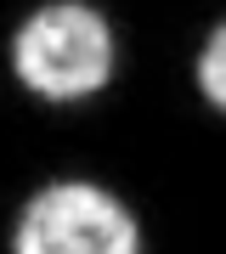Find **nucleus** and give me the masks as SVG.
<instances>
[{"label":"nucleus","mask_w":226,"mask_h":254,"mask_svg":"<svg viewBox=\"0 0 226 254\" xmlns=\"http://www.w3.org/2000/svg\"><path fill=\"white\" fill-rule=\"evenodd\" d=\"M11 68L28 91L51 96V102H74L108 85L113 73V34L79 0H57V6L34 11L17 40H11Z\"/></svg>","instance_id":"obj_1"},{"label":"nucleus","mask_w":226,"mask_h":254,"mask_svg":"<svg viewBox=\"0 0 226 254\" xmlns=\"http://www.w3.org/2000/svg\"><path fill=\"white\" fill-rule=\"evenodd\" d=\"M17 254H136V220L102 187L57 181L23 209Z\"/></svg>","instance_id":"obj_2"},{"label":"nucleus","mask_w":226,"mask_h":254,"mask_svg":"<svg viewBox=\"0 0 226 254\" xmlns=\"http://www.w3.org/2000/svg\"><path fill=\"white\" fill-rule=\"evenodd\" d=\"M198 85H204V96L215 102V108H226V28L209 34V46L198 57Z\"/></svg>","instance_id":"obj_3"}]
</instances>
